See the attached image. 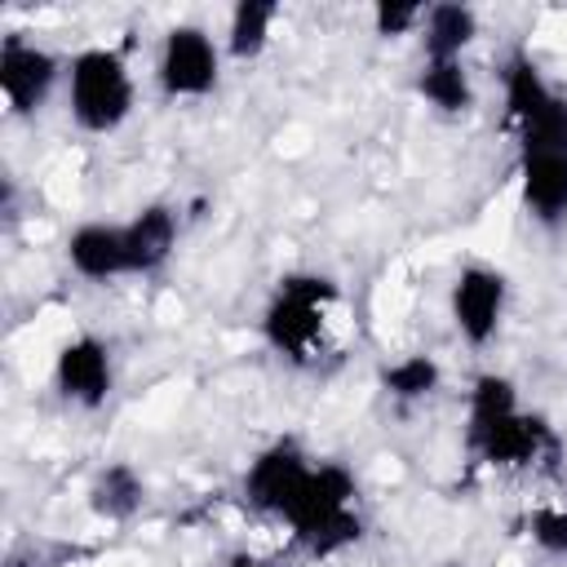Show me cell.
I'll return each mask as SVG.
<instances>
[{
  "mask_svg": "<svg viewBox=\"0 0 567 567\" xmlns=\"http://www.w3.org/2000/svg\"><path fill=\"white\" fill-rule=\"evenodd\" d=\"M261 341L297 372H323L346 359L359 319L346 288L319 270H288L261 306Z\"/></svg>",
  "mask_w": 567,
  "mask_h": 567,
  "instance_id": "obj_1",
  "label": "cell"
},
{
  "mask_svg": "<svg viewBox=\"0 0 567 567\" xmlns=\"http://www.w3.org/2000/svg\"><path fill=\"white\" fill-rule=\"evenodd\" d=\"M292 527V540L310 558H332L359 545L363 536V514H359V478L341 461H315L301 496L284 514Z\"/></svg>",
  "mask_w": 567,
  "mask_h": 567,
  "instance_id": "obj_2",
  "label": "cell"
},
{
  "mask_svg": "<svg viewBox=\"0 0 567 567\" xmlns=\"http://www.w3.org/2000/svg\"><path fill=\"white\" fill-rule=\"evenodd\" d=\"M66 111L84 133H115L137 106V84L128 58L111 44H93L66 58Z\"/></svg>",
  "mask_w": 567,
  "mask_h": 567,
  "instance_id": "obj_3",
  "label": "cell"
},
{
  "mask_svg": "<svg viewBox=\"0 0 567 567\" xmlns=\"http://www.w3.org/2000/svg\"><path fill=\"white\" fill-rule=\"evenodd\" d=\"M501 102L505 128L514 133L518 151H554L567 155V97L545 80L540 62L514 49L501 66Z\"/></svg>",
  "mask_w": 567,
  "mask_h": 567,
  "instance_id": "obj_4",
  "label": "cell"
},
{
  "mask_svg": "<svg viewBox=\"0 0 567 567\" xmlns=\"http://www.w3.org/2000/svg\"><path fill=\"white\" fill-rule=\"evenodd\" d=\"M221 80V44L199 22H177L164 31L155 53V84L168 102L208 97Z\"/></svg>",
  "mask_w": 567,
  "mask_h": 567,
  "instance_id": "obj_5",
  "label": "cell"
},
{
  "mask_svg": "<svg viewBox=\"0 0 567 567\" xmlns=\"http://www.w3.org/2000/svg\"><path fill=\"white\" fill-rule=\"evenodd\" d=\"M465 447L474 461L492 470H532L549 456H558V434L540 412H505L483 425H465Z\"/></svg>",
  "mask_w": 567,
  "mask_h": 567,
  "instance_id": "obj_6",
  "label": "cell"
},
{
  "mask_svg": "<svg viewBox=\"0 0 567 567\" xmlns=\"http://www.w3.org/2000/svg\"><path fill=\"white\" fill-rule=\"evenodd\" d=\"M505 306H509V279L505 270L487 266V261H465L447 288V315L456 337L470 350H483L496 341L501 323H505Z\"/></svg>",
  "mask_w": 567,
  "mask_h": 567,
  "instance_id": "obj_7",
  "label": "cell"
},
{
  "mask_svg": "<svg viewBox=\"0 0 567 567\" xmlns=\"http://www.w3.org/2000/svg\"><path fill=\"white\" fill-rule=\"evenodd\" d=\"M315 470V456L301 447V439L284 434V439H270L244 470V501L257 509V514H270V518H284L292 509V501L301 496L306 478Z\"/></svg>",
  "mask_w": 567,
  "mask_h": 567,
  "instance_id": "obj_8",
  "label": "cell"
},
{
  "mask_svg": "<svg viewBox=\"0 0 567 567\" xmlns=\"http://www.w3.org/2000/svg\"><path fill=\"white\" fill-rule=\"evenodd\" d=\"M58 80H66V62L53 49H44L27 35L0 40V97H4L9 115H18V120L35 115L53 97Z\"/></svg>",
  "mask_w": 567,
  "mask_h": 567,
  "instance_id": "obj_9",
  "label": "cell"
},
{
  "mask_svg": "<svg viewBox=\"0 0 567 567\" xmlns=\"http://www.w3.org/2000/svg\"><path fill=\"white\" fill-rule=\"evenodd\" d=\"M53 390L62 403L80 412L106 408L115 390V354L97 332H75L53 354Z\"/></svg>",
  "mask_w": 567,
  "mask_h": 567,
  "instance_id": "obj_10",
  "label": "cell"
},
{
  "mask_svg": "<svg viewBox=\"0 0 567 567\" xmlns=\"http://www.w3.org/2000/svg\"><path fill=\"white\" fill-rule=\"evenodd\" d=\"M518 204L536 226L563 230L567 226V155L518 151Z\"/></svg>",
  "mask_w": 567,
  "mask_h": 567,
  "instance_id": "obj_11",
  "label": "cell"
},
{
  "mask_svg": "<svg viewBox=\"0 0 567 567\" xmlns=\"http://www.w3.org/2000/svg\"><path fill=\"white\" fill-rule=\"evenodd\" d=\"M182 239V213L164 199L142 204L124 221V248H128V275H155L168 266L173 248Z\"/></svg>",
  "mask_w": 567,
  "mask_h": 567,
  "instance_id": "obj_12",
  "label": "cell"
},
{
  "mask_svg": "<svg viewBox=\"0 0 567 567\" xmlns=\"http://www.w3.org/2000/svg\"><path fill=\"white\" fill-rule=\"evenodd\" d=\"M66 266L89 284H111L128 275L124 221H80L66 235Z\"/></svg>",
  "mask_w": 567,
  "mask_h": 567,
  "instance_id": "obj_13",
  "label": "cell"
},
{
  "mask_svg": "<svg viewBox=\"0 0 567 567\" xmlns=\"http://www.w3.org/2000/svg\"><path fill=\"white\" fill-rule=\"evenodd\" d=\"M146 505V478L137 465L128 461H111L93 474L89 483V509L102 518V523H128L137 518Z\"/></svg>",
  "mask_w": 567,
  "mask_h": 567,
  "instance_id": "obj_14",
  "label": "cell"
},
{
  "mask_svg": "<svg viewBox=\"0 0 567 567\" xmlns=\"http://www.w3.org/2000/svg\"><path fill=\"white\" fill-rule=\"evenodd\" d=\"M478 40V13L470 4L443 0V4H425V22H421V58L430 62H447V58H465V49Z\"/></svg>",
  "mask_w": 567,
  "mask_h": 567,
  "instance_id": "obj_15",
  "label": "cell"
},
{
  "mask_svg": "<svg viewBox=\"0 0 567 567\" xmlns=\"http://www.w3.org/2000/svg\"><path fill=\"white\" fill-rule=\"evenodd\" d=\"M416 93H421L425 106H434L439 115H465V111H474V80H470L465 58H447V62L421 58Z\"/></svg>",
  "mask_w": 567,
  "mask_h": 567,
  "instance_id": "obj_16",
  "label": "cell"
},
{
  "mask_svg": "<svg viewBox=\"0 0 567 567\" xmlns=\"http://www.w3.org/2000/svg\"><path fill=\"white\" fill-rule=\"evenodd\" d=\"M275 22H279V4H270V0H239L230 9V18H226V53L235 62H257L270 49Z\"/></svg>",
  "mask_w": 567,
  "mask_h": 567,
  "instance_id": "obj_17",
  "label": "cell"
},
{
  "mask_svg": "<svg viewBox=\"0 0 567 567\" xmlns=\"http://www.w3.org/2000/svg\"><path fill=\"white\" fill-rule=\"evenodd\" d=\"M439 381H443V368H439V359L434 354H403V359H394L385 372H381V390H385V399L390 403H399V408H412V403H425L434 390H439Z\"/></svg>",
  "mask_w": 567,
  "mask_h": 567,
  "instance_id": "obj_18",
  "label": "cell"
},
{
  "mask_svg": "<svg viewBox=\"0 0 567 567\" xmlns=\"http://www.w3.org/2000/svg\"><path fill=\"white\" fill-rule=\"evenodd\" d=\"M518 385L505 372H478L465 390V425H483L496 421L505 412H518Z\"/></svg>",
  "mask_w": 567,
  "mask_h": 567,
  "instance_id": "obj_19",
  "label": "cell"
},
{
  "mask_svg": "<svg viewBox=\"0 0 567 567\" xmlns=\"http://www.w3.org/2000/svg\"><path fill=\"white\" fill-rule=\"evenodd\" d=\"M527 536L536 549L563 558L567 554V501H545L527 514Z\"/></svg>",
  "mask_w": 567,
  "mask_h": 567,
  "instance_id": "obj_20",
  "label": "cell"
},
{
  "mask_svg": "<svg viewBox=\"0 0 567 567\" xmlns=\"http://www.w3.org/2000/svg\"><path fill=\"white\" fill-rule=\"evenodd\" d=\"M425 4H403V0H377L372 4V35L399 40V35H421Z\"/></svg>",
  "mask_w": 567,
  "mask_h": 567,
  "instance_id": "obj_21",
  "label": "cell"
},
{
  "mask_svg": "<svg viewBox=\"0 0 567 567\" xmlns=\"http://www.w3.org/2000/svg\"><path fill=\"white\" fill-rule=\"evenodd\" d=\"M221 567H270L266 558H257V554H248V549H235V554H226V563Z\"/></svg>",
  "mask_w": 567,
  "mask_h": 567,
  "instance_id": "obj_22",
  "label": "cell"
}]
</instances>
